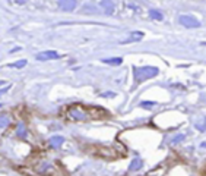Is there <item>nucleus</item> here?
<instances>
[{"instance_id": "nucleus-1", "label": "nucleus", "mask_w": 206, "mask_h": 176, "mask_svg": "<svg viewBox=\"0 0 206 176\" xmlns=\"http://www.w3.org/2000/svg\"><path fill=\"white\" fill-rule=\"evenodd\" d=\"M180 24L187 27V28H199L200 27V22L197 19H194L193 16H187V15L180 16Z\"/></svg>"}, {"instance_id": "nucleus-2", "label": "nucleus", "mask_w": 206, "mask_h": 176, "mask_svg": "<svg viewBox=\"0 0 206 176\" xmlns=\"http://www.w3.org/2000/svg\"><path fill=\"white\" fill-rule=\"evenodd\" d=\"M135 35H132L129 40H126V41H123V43H130V41H137V40H140L142 37H143V34L142 33H133Z\"/></svg>"}, {"instance_id": "nucleus-3", "label": "nucleus", "mask_w": 206, "mask_h": 176, "mask_svg": "<svg viewBox=\"0 0 206 176\" xmlns=\"http://www.w3.org/2000/svg\"><path fill=\"white\" fill-rule=\"evenodd\" d=\"M105 63H111V65H120L121 59H111V60H104Z\"/></svg>"}, {"instance_id": "nucleus-4", "label": "nucleus", "mask_w": 206, "mask_h": 176, "mask_svg": "<svg viewBox=\"0 0 206 176\" xmlns=\"http://www.w3.org/2000/svg\"><path fill=\"white\" fill-rule=\"evenodd\" d=\"M151 16L156 18V19H162V15H161V13H158V12H155V10H151Z\"/></svg>"}, {"instance_id": "nucleus-5", "label": "nucleus", "mask_w": 206, "mask_h": 176, "mask_svg": "<svg viewBox=\"0 0 206 176\" xmlns=\"http://www.w3.org/2000/svg\"><path fill=\"white\" fill-rule=\"evenodd\" d=\"M139 166H140V164H139V160H136V161H135V164H133V169H137Z\"/></svg>"}]
</instances>
